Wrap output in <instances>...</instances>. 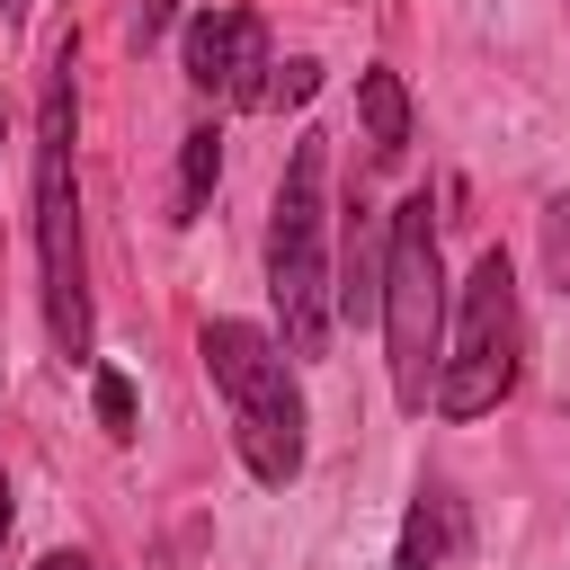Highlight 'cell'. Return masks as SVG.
I'll return each mask as SVG.
<instances>
[{"instance_id": "1", "label": "cell", "mask_w": 570, "mask_h": 570, "mask_svg": "<svg viewBox=\"0 0 570 570\" xmlns=\"http://www.w3.org/2000/svg\"><path fill=\"white\" fill-rule=\"evenodd\" d=\"M80 98H71V36L53 45L45 98H36V276H45V330L71 365H89L98 347V312H89V240H80Z\"/></svg>"}, {"instance_id": "2", "label": "cell", "mask_w": 570, "mask_h": 570, "mask_svg": "<svg viewBox=\"0 0 570 570\" xmlns=\"http://www.w3.org/2000/svg\"><path fill=\"white\" fill-rule=\"evenodd\" d=\"M196 356H205V383L223 392V419H232V445H240L249 481L285 490L312 454V436H303L312 419H303V383H294L285 338H267L258 321H205Z\"/></svg>"}, {"instance_id": "3", "label": "cell", "mask_w": 570, "mask_h": 570, "mask_svg": "<svg viewBox=\"0 0 570 570\" xmlns=\"http://www.w3.org/2000/svg\"><path fill=\"white\" fill-rule=\"evenodd\" d=\"M267 303L285 321V356L330 347L338 285H330V142L321 134H303L285 151V178L267 205Z\"/></svg>"}, {"instance_id": "4", "label": "cell", "mask_w": 570, "mask_h": 570, "mask_svg": "<svg viewBox=\"0 0 570 570\" xmlns=\"http://www.w3.org/2000/svg\"><path fill=\"white\" fill-rule=\"evenodd\" d=\"M374 330H383L392 401L428 410L436 401V365H445V258H436V205H428V187L383 214V303H374Z\"/></svg>"}, {"instance_id": "5", "label": "cell", "mask_w": 570, "mask_h": 570, "mask_svg": "<svg viewBox=\"0 0 570 570\" xmlns=\"http://www.w3.org/2000/svg\"><path fill=\"white\" fill-rule=\"evenodd\" d=\"M525 374V303H517V267L499 249L472 258L463 294H454V330H445V365H436V419H490Z\"/></svg>"}, {"instance_id": "6", "label": "cell", "mask_w": 570, "mask_h": 570, "mask_svg": "<svg viewBox=\"0 0 570 570\" xmlns=\"http://www.w3.org/2000/svg\"><path fill=\"white\" fill-rule=\"evenodd\" d=\"M187 80H196L205 98H223V107H267L276 53H267L258 9H232V0L196 9V18H187Z\"/></svg>"}, {"instance_id": "7", "label": "cell", "mask_w": 570, "mask_h": 570, "mask_svg": "<svg viewBox=\"0 0 570 570\" xmlns=\"http://www.w3.org/2000/svg\"><path fill=\"white\" fill-rule=\"evenodd\" d=\"M463 552V499L445 481H419L410 517H401V543H392V570H445Z\"/></svg>"}, {"instance_id": "8", "label": "cell", "mask_w": 570, "mask_h": 570, "mask_svg": "<svg viewBox=\"0 0 570 570\" xmlns=\"http://www.w3.org/2000/svg\"><path fill=\"white\" fill-rule=\"evenodd\" d=\"M356 125H365V151L374 160H401L410 151V89H401V71H356Z\"/></svg>"}, {"instance_id": "9", "label": "cell", "mask_w": 570, "mask_h": 570, "mask_svg": "<svg viewBox=\"0 0 570 570\" xmlns=\"http://www.w3.org/2000/svg\"><path fill=\"white\" fill-rule=\"evenodd\" d=\"M214 187H223V134H214V125H196V134L178 142V214H169V223H196Z\"/></svg>"}, {"instance_id": "10", "label": "cell", "mask_w": 570, "mask_h": 570, "mask_svg": "<svg viewBox=\"0 0 570 570\" xmlns=\"http://www.w3.org/2000/svg\"><path fill=\"white\" fill-rule=\"evenodd\" d=\"M89 401H98V428H107V436L125 445V436H134V383H125L116 365H98V383H89Z\"/></svg>"}, {"instance_id": "11", "label": "cell", "mask_w": 570, "mask_h": 570, "mask_svg": "<svg viewBox=\"0 0 570 570\" xmlns=\"http://www.w3.org/2000/svg\"><path fill=\"white\" fill-rule=\"evenodd\" d=\"M312 89H321V62H303V53H294V62H276V80H267V107H303Z\"/></svg>"}, {"instance_id": "12", "label": "cell", "mask_w": 570, "mask_h": 570, "mask_svg": "<svg viewBox=\"0 0 570 570\" xmlns=\"http://www.w3.org/2000/svg\"><path fill=\"white\" fill-rule=\"evenodd\" d=\"M543 258H552V276H561V294H570V196L543 205Z\"/></svg>"}, {"instance_id": "13", "label": "cell", "mask_w": 570, "mask_h": 570, "mask_svg": "<svg viewBox=\"0 0 570 570\" xmlns=\"http://www.w3.org/2000/svg\"><path fill=\"white\" fill-rule=\"evenodd\" d=\"M160 27H169V0H142V9H134V45H151Z\"/></svg>"}, {"instance_id": "14", "label": "cell", "mask_w": 570, "mask_h": 570, "mask_svg": "<svg viewBox=\"0 0 570 570\" xmlns=\"http://www.w3.org/2000/svg\"><path fill=\"white\" fill-rule=\"evenodd\" d=\"M36 570H98V561H89V552H45Z\"/></svg>"}, {"instance_id": "15", "label": "cell", "mask_w": 570, "mask_h": 570, "mask_svg": "<svg viewBox=\"0 0 570 570\" xmlns=\"http://www.w3.org/2000/svg\"><path fill=\"white\" fill-rule=\"evenodd\" d=\"M9 517H18V499H9V472H0V543H9Z\"/></svg>"}, {"instance_id": "16", "label": "cell", "mask_w": 570, "mask_h": 570, "mask_svg": "<svg viewBox=\"0 0 570 570\" xmlns=\"http://www.w3.org/2000/svg\"><path fill=\"white\" fill-rule=\"evenodd\" d=\"M0 134H9V125H0Z\"/></svg>"}]
</instances>
